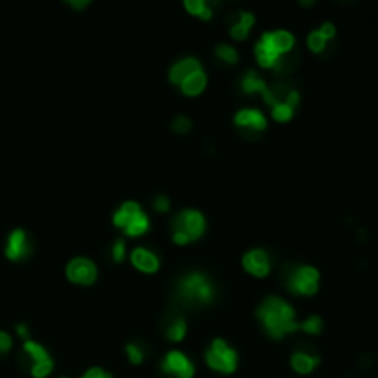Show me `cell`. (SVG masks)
I'll return each instance as SVG.
<instances>
[{
  "instance_id": "cell-24",
  "label": "cell",
  "mask_w": 378,
  "mask_h": 378,
  "mask_svg": "<svg viewBox=\"0 0 378 378\" xmlns=\"http://www.w3.org/2000/svg\"><path fill=\"white\" fill-rule=\"evenodd\" d=\"M216 55H218L220 60H224L225 63H236V61H238V52H236V48H233V46L227 45V43H220V45L216 46Z\"/></svg>"
},
{
  "instance_id": "cell-21",
  "label": "cell",
  "mask_w": 378,
  "mask_h": 378,
  "mask_svg": "<svg viewBox=\"0 0 378 378\" xmlns=\"http://www.w3.org/2000/svg\"><path fill=\"white\" fill-rule=\"evenodd\" d=\"M184 8L192 13V15L199 17V19H210L212 17V10L205 0H184Z\"/></svg>"
},
{
  "instance_id": "cell-7",
  "label": "cell",
  "mask_w": 378,
  "mask_h": 378,
  "mask_svg": "<svg viewBox=\"0 0 378 378\" xmlns=\"http://www.w3.org/2000/svg\"><path fill=\"white\" fill-rule=\"evenodd\" d=\"M161 369L166 374H172L175 378H192L196 373L194 363L190 362L189 356L181 353V351H170V353H166L163 363H161Z\"/></svg>"
},
{
  "instance_id": "cell-1",
  "label": "cell",
  "mask_w": 378,
  "mask_h": 378,
  "mask_svg": "<svg viewBox=\"0 0 378 378\" xmlns=\"http://www.w3.org/2000/svg\"><path fill=\"white\" fill-rule=\"evenodd\" d=\"M257 316L262 321L266 332L275 339L284 338L286 334L299 329L295 310L292 309V304L277 297V295H269V297L264 299L262 304L257 310Z\"/></svg>"
},
{
  "instance_id": "cell-10",
  "label": "cell",
  "mask_w": 378,
  "mask_h": 378,
  "mask_svg": "<svg viewBox=\"0 0 378 378\" xmlns=\"http://www.w3.org/2000/svg\"><path fill=\"white\" fill-rule=\"evenodd\" d=\"M244 268L248 269L249 274L255 275V277H266L271 269V262H269L268 253L264 249H251L244 255L242 259Z\"/></svg>"
},
{
  "instance_id": "cell-20",
  "label": "cell",
  "mask_w": 378,
  "mask_h": 378,
  "mask_svg": "<svg viewBox=\"0 0 378 378\" xmlns=\"http://www.w3.org/2000/svg\"><path fill=\"white\" fill-rule=\"evenodd\" d=\"M25 353L28 354L32 358V362L34 363H39V362H45V360H50V354L48 351H46L45 347L41 344H37V342H34V339H25Z\"/></svg>"
},
{
  "instance_id": "cell-15",
  "label": "cell",
  "mask_w": 378,
  "mask_h": 378,
  "mask_svg": "<svg viewBox=\"0 0 378 378\" xmlns=\"http://www.w3.org/2000/svg\"><path fill=\"white\" fill-rule=\"evenodd\" d=\"M266 39H268V43L271 46H274L277 52H279L281 55L286 54V52H290V50L294 48L295 45V37L292 34H290L288 30H274V32H266V34H262Z\"/></svg>"
},
{
  "instance_id": "cell-32",
  "label": "cell",
  "mask_w": 378,
  "mask_h": 378,
  "mask_svg": "<svg viewBox=\"0 0 378 378\" xmlns=\"http://www.w3.org/2000/svg\"><path fill=\"white\" fill-rule=\"evenodd\" d=\"M318 30H319V34L323 35L327 41H330L334 35H336V26H334L332 22H323V25L319 26Z\"/></svg>"
},
{
  "instance_id": "cell-5",
  "label": "cell",
  "mask_w": 378,
  "mask_h": 378,
  "mask_svg": "<svg viewBox=\"0 0 378 378\" xmlns=\"http://www.w3.org/2000/svg\"><path fill=\"white\" fill-rule=\"evenodd\" d=\"M180 292L183 297L196 303H209L214 297V286L203 274H189L180 281Z\"/></svg>"
},
{
  "instance_id": "cell-28",
  "label": "cell",
  "mask_w": 378,
  "mask_h": 378,
  "mask_svg": "<svg viewBox=\"0 0 378 378\" xmlns=\"http://www.w3.org/2000/svg\"><path fill=\"white\" fill-rule=\"evenodd\" d=\"M126 353H128V358H130V362L135 363V365H139V363L144 360V353H142V349H140L137 344L126 345Z\"/></svg>"
},
{
  "instance_id": "cell-6",
  "label": "cell",
  "mask_w": 378,
  "mask_h": 378,
  "mask_svg": "<svg viewBox=\"0 0 378 378\" xmlns=\"http://www.w3.org/2000/svg\"><path fill=\"white\" fill-rule=\"evenodd\" d=\"M288 288L299 295H313L319 290V271L313 266H297L288 277Z\"/></svg>"
},
{
  "instance_id": "cell-26",
  "label": "cell",
  "mask_w": 378,
  "mask_h": 378,
  "mask_svg": "<svg viewBox=\"0 0 378 378\" xmlns=\"http://www.w3.org/2000/svg\"><path fill=\"white\" fill-rule=\"evenodd\" d=\"M52 369H54V362H52V358L45 360V362L34 363V365H32V377L45 378L52 373Z\"/></svg>"
},
{
  "instance_id": "cell-27",
  "label": "cell",
  "mask_w": 378,
  "mask_h": 378,
  "mask_svg": "<svg viewBox=\"0 0 378 378\" xmlns=\"http://www.w3.org/2000/svg\"><path fill=\"white\" fill-rule=\"evenodd\" d=\"M329 41L325 39L323 35L319 34V30H313L309 34V46L312 52H323Z\"/></svg>"
},
{
  "instance_id": "cell-36",
  "label": "cell",
  "mask_w": 378,
  "mask_h": 378,
  "mask_svg": "<svg viewBox=\"0 0 378 378\" xmlns=\"http://www.w3.org/2000/svg\"><path fill=\"white\" fill-rule=\"evenodd\" d=\"M17 332H19L25 339H26V336H28V329H26L25 325H17Z\"/></svg>"
},
{
  "instance_id": "cell-17",
  "label": "cell",
  "mask_w": 378,
  "mask_h": 378,
  "mask_svg": "<svg viewBox=\"0 0 378 378\" xmlns=\"http://www.w3.org/2000/svg\"><path fill=\"white\" fill-rule=\"evenodd\" d=\"M180 87L184 95H189V96L199 95V93H203V89L207 87V76H205L203 70H199V72H196V74L189 76V78L180 85Z\"/></svg>"
},
{
  "instance_id": "cell-4",
  "label": "cell",
  "mask_w": 378,
  "mask_h": 378,
  "mask_svg": "<svg viewBox=\"0 0 378 378\" xmlns=\"http://www.w3.org/2000/svg\"><path fill=\"white\" fill-rule=\"evenodd\" d=\"M205 362L210 369L218 373H234V369L238 365V354L234 349L227 345V342L222 338L212 339V344L205 351Z\"/></svg>"
},
{
  "instance_id": "cell-19",
  "label": "cell",
  "mask_w": 378,
  "mask_h": 378,
  "mask_svg": "<svg viewBox=\"0 0 378 378\" xmlns=\"http://www.w3.org/2000/svg\"><path fill=\"white\" fill-rule=\"evenodd\" d=\"M242 89H244L245 93H260V95H264V93L268 90V85H266V81H264L255 70H249V72H245L244 78H242Z\"/></svg>"
},
{
  "instance_id": "cell-30",
  "label": "cell",
  "mask_w": 378,
  "mask_h": 378,
  "mask_svg": "<svg viewBox=\"0 0 378 378\" xmlns=\"http://www.w3.org/2000/svg\"><path fill=\"white\" fill-rule=\"evenodd\" d=\"M126 257V244H124V238H116L115 240V245H113V259L116 260V262H122Z\"/></svg>"
},
{
  "instance_id": "cell-2",
  "label": "cell",
  "mask_w": 378,
  "mask_h": 378,
  "mask_svg": "<svg viewBox=\"0 0 378 378\" xmlns=\"http://www.w3.org/2000/svg\"><path fill=\"white\" fill-rule=\"evenodd\" d=\"M113 222L128 236H140L149 229V220L137 201H124L113 216Z\"/></svg>"
},
{
  "instance_id": "cell-35",
  "label": "cell",
  "mask_w": 378,
  "mask_h": 378,
  "mask_svg": "<svg viewBox=\"0 0 378 378\" xmlns=\"http://www.w3.org/2000/svg\"><path fill=\"white\" fill-rule=\"evenodd\" d=\"M69 4L72 6V8H78V10H80V8H85V6L89 4V2H87V0H80V2H76V0H70Z\"/></svg>"
},
{
  "instance_id": "cell-16",
  "label": "cell",
  "mask_w": 378,
  "mask_h": 378,
  "mask_svg": "<svg viewBox=\"0 0 378 378\" xmlns=\"http://www.w3.org/2000/svg\"><path fill=\"white\" fill-rule=\"evenodd\" d=\"M290 363H292V367H294L299 374H309L316 369V365L319 363V358L310 353H304V351H297V353L292 354Z\"/></svg>"
},
{
  "instance_id": "cell-8",
  "label": "cell",
  "mask_w": 378,
  "mask_h": 378,
  "mask_svg": "<svg viewBox=\"0 0 378 378\" xmlns=\"http://www.w3.org/2000/svg\"><path fill=\"white\" fill-rule=\"evenodd\" d=\"M67 277L72 283L89 286L98 277V269H96L93 260L85 259V257H76V259H72L67 264Z\"/></svg>"
},
{
  "instance_id": "cell-13",
  "label": "cell",
  "mask_w": 378,
  "mask_h": 378,
  "mask_svg": "<svg viewBox=\"0 0 378 378\" xmlns=\"http://www.w3.org/2000/svg\"><path fill=\"white\" fill-rule=\"evenodd\" d=\"M255 55H257L260 65L266 67V69H274V67H277L281 63V54L274 46L269 45L268 39H266L264 35L259 39L257 46H255Z\"/></svg>"
},
{
  "instance_id": "cell-37",
  "label": "cell",
  "mask_w": 378,
  "mask_h": 378,
  "mask_svg": "<svg viewBox=\"0 0 378 378\" xmlns=\"http://www.w3.org/2000/svg\"><path fill=\"white\" fill-rule=\"evenodd\" d=\"M60 378H67V377H60Z\"/></svg>"
},
{
  "instance_id": "cell-22",
  "label": "cell",
  "mask_w": 378,
  "mask_h": 378,
  "mask_svg": "<svg viewBox=\"0 0 378 378\" xmlns=\"http://www.w3.org/2000/svg\"><path fill=\"white\" fill-rule=\"evenodd\" d=\"M271 115H274L275 120H279V122H288V120L294 116V107H292L286 100H279V102L271 107Z\"/></svg>"
},
{
  "instance_id": "cell-18",
  "label": "cell",
  "mask_w": 378,
  "mask_h": 378,
  "mask_svg": "<svg viewBox=\"0 0 378 378\" xmlns=\"http://www.w3.org/2000/svg\"><path fill=\"white\" fill-rule=\"evenodd\" d=\"M253 25H255L253 13H249V11H242V13H240L238 22L233 25V28H231V35H233V39L244 41L245 37H248L249 30H251V26Z\"/></svg>"
},
{
  "instance_id": "cell-3",
  "label": "cell",
  "mask_w": 378,
  "mask_h": 378,
  "mask_svg": "<svg viewBox=\"0 0 378 378\" xmlns=\"http://www.w3.org/2000/svg\"><path fill=\"white\" fill-rule=\"evenodd\" d=\"M205 233V216L196 209L181 210L174 220V233L172 240L175 244L184 245L198 240Z\"/></svg>"
},
{
  "instance_id": "cell-9",
  "label": "cell",
  "mask_w": 378,
  "mask_h": 378,
  "mask_svg": "<svg viewBox=\"0 0 378 378\" xmlns=\"http://www.w3.org/2000/svg\"><path fill=\"white\" fill-rule=\"evenodd\" d=\"M6 257L10 260H20L25 259L26 255L30 253V240L25 229L11 231L8 240H6Z\"/></svg>"
},
{
  "instance_id": "cell-34",
  "label": "cell",
  "mask_w": 378,
  "mask_h": 378,
  "mask_svg": "<svg viewBox=\"0 0 378 378\" xmlns=\"http://www.w3.org/2000/svg\"><path fill=\"white\" fill-rule=\"evenodd\" d=\"M154 205H155V209L161 210V212H166V210L170 209V201H168V198H166V196H163V194L157 196V198H155Z\"/></svg>"
},
{
  "instance_id": "cell-11",
  "label": "cell",
  "mask_w": 378,
  "mask_h": 378,
  "mask_svg": "<svg viewBox=\"0 0 378 378\" xmlns=\"http://www.w3.org/2000/svg\"><path fill=\"white\" fill-rule=\"evenodd\" d=\"M199 70H203L199 60H196V58H184V60H180L177 63L172 65V69H170V81L175 85H181L189 76L196 74Z\"/></svg>"
},
{
  "instance_id": "cell-33",
  "label": "cell",
  "mask_w": 378,
  "mask_h": 378,
  "mask_svg": "<svg viewBox=\"0 0 378 378\" xmlns=\"http://www.w3.org/2000/svg\"><path fill=\"white\" fill-rule=\"evenodd\" d=\"M80 378H113V377H111L107 371H104V369L93 367V369H89L85 374H81Z\"/></svg>"
},
{
  "instance_id": "cell-29",
  "label": "cell",
  "mask_w": 378,
  "mask_h": 378,
  "mask_svg": "<svg viewBox=\"0 0 378 378\" xmlns=\"http://www.w3.org/2000/svg\"><path fill=\"white\" fill-rule=\"evenodd\" d=\"M190 120L187 119V116H177V119L174 120V124H172V128H174L175 133H189L190 130Z\"/></svg>"
},
{
  "instance_id": "cell-12",
  "label": "cell",
  "mask_w": 378,
  "mask_h": 378,
  "mask_svg": "<svg viewBox=\"0 0 378 378\" xmlns=\"http://www.w3.org/2000/svg\"><path fill=\"white\" fill-rule=\"evenodd\" d=\"M234 124L240 128H249V130L262 131L266 130V116L259 109H240L234 115Z\"/></svg>"
},
{
  "instance_id": "cell-25",
  "label": "cell",
  "mask_w": 378,
  "mask_h": 378,
  "mask_svg": "<svg viewBox=\"0 0 378 378\" xmlns=\"http://www.w3.org/2000/svg\"><path fill=\"white\" fill-rule=\"evenodd\" d=\"M299 329H303L304 332H309V334H319L321 332V329H323V319L319 318V316H310L306 321L299 323Z\"/></svg>"
},
{
  "instance_id": "cell-14",
  "label": "cell",
  "mask_w": 378,
  "mask_h": 378,
  "mask_svg": "<svg viewBox=\"0 0 378 378\" xmlns=\"http://www.w3.org/2000/svg\"><path fill=\"white\" fill-rule=\"evenodd\" d=\"M131 262H133L135 268L144 271V274H154V271L159 269V259L146 248L135 249L133 253H131Z\"/></svg>"
},
{
  "instance_id": "cell-31",
  "label": "cell",
  "mask_w": 378,
  "mask_h": 378,
  "mask_svg": "<svg viewBox=\"0 0 378 378\" xmlns=\"http://www.w3.org/2000/svg\"><path fill=\"white\" fill-rule=\"evenodd\" d=\"M11 345H13V339H11L10 334L4 332V330H0V354L8 353L11 349Z\"/></svg>"
},
{
  "instance_id": "cell-23",
  "label": "cell",
  "mask_w": 378,
  "mask_h": 378,
  "mask_svg": "<svg viewBox=\"0 0 378 378\" xmlns=\"http://www.w3.org/2000/svg\"><path fill=\"white\" fill-rule=\"evenodd\" d=\"M184 334H187V323H184L183 318L175 319L166 330V336H168L170 342H181L184 338Z\"/></svg>"
}]
</instances>
